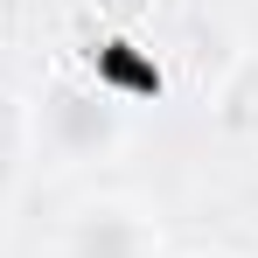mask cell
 <instances>
[{
  "mask_svg": "<svg viewBox=\"0 0 258 258\" xmlns=\"http://www.w3.org/2000/svg\"><path fill=\"white\" fill-rule=\"evenodd\" d=\"M174 258H244V251H230V244H196V251H174Z\"/></svg>",
  "mask_w": 258,
  "mask_h": 258,
  "instance_id": "6",
  "label": "cell"
},
{
  "mask_svg": "<svg viewBox=\"0 0 258 258\" xmlns=\"http://www.w3.org/2000/svg\"><path fill=\"white\" fill-rule=\"evenodd\" d=\"M210 126L223 140H258V49L230 56V70L210 91Z\"/></svg>",
  "mask_w": 258,
  "mask_h": 258,
  "instance_id": "3",
  "label": "cell"
},
{
  "mask_svg": "<svg viewBox=\"0 0 258 258\" xmlns=\"http://www.w3.org/2000/svg\"><path fill=\"white\" fill-rule=\"evenodd\" d=\"M21 154H28V105H14V98L0 91V188L14 181Z\"/></svg>",
  "mask_w": 258,
  "mask_h": 258,
  "instance_id": "5",
  "label": "cell"
},
{
  "mask_svg": "<svg viewBox=\"0 0 258 258\" xmlns=\"http://www.w3.org/2000/svg\"><path fill=\"white\" fill-rule=\"evenodd\" d=\"M119 147H126V105H112L77 70H56L28 105V154H42L49 168H84Z\"/></svg>",
  "mask_w": 258,
  "mask_h": 258,
  "instance_id": "1",
  "label": "cell"
},
{
  "mask_svg": "<svg viewBox=\"0 0 258 258\" xmlns=\"http://www.w3.org/2000/svg\"><path fill=\"white\" fill-rule=\"evenodd\" d=\"M77 7L98 21V35H140L161 14V0H77Z\"/></svg>",
  "mask_w": 258,
  "mask_h": 258,
  "instance_id": "4",
  "label": "cell"
},
{
  "mask_svg": "<svg viewBox=\"0 0 258 258\" xmlns=\"http://www.w3.org/2000/svg\"><path fill=\"white\" fill-rule=\"evenodd\" d=\"M49 258H168L161 216L133 196H84L56 223Z\"/></svg>",
  "mask_w": 258,
  "mask_h": 258,
  "instance_id": "2",
  "label": "cell"
}]
</instances>
